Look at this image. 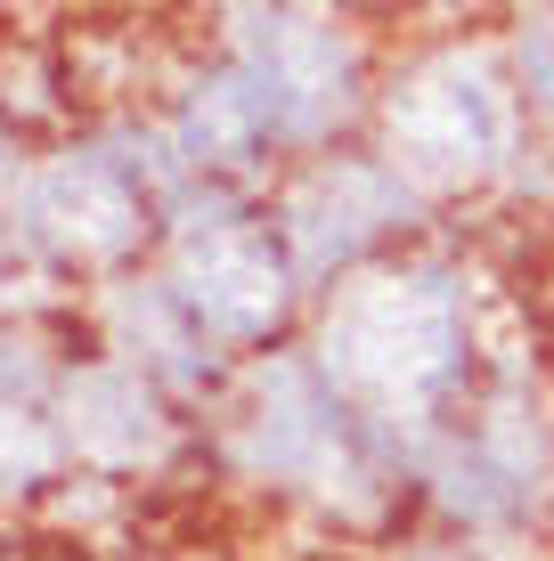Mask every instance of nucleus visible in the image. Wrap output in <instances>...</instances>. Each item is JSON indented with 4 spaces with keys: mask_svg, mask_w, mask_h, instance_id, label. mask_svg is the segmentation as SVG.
Returning a JSON list of instances; mask_svg holds the SVG:
<instances>
[{
    "mask_svg": "<svg viewBox=\"0 0 554 561\" xmlns=\"http://www.w3.org/2000/svg\"><path fill=\"white\" fill-rule=\"evenodd\" d=\"M327 366L375 408L425 415L465 375V318L441 277H384L359 285L327 325Z\"/></svg>",
    "mask_w": 554,
    "mask_h": 561,
    "instance_id": "obj_1",
    "label": "nucleus"
},
{
    "mask_svg": "<svg viewBox=\"0 0 554 561\" xmlns=\"http://www.w3.org/2000/svg\"><path fill=\"white\" fill-rule=\"evenodd\" d=\"M392 147L425 180H473L506 147V106L482 57H432L392 99Z\"/></svg>",
    "mask_w": 554,
    "mask_h": 561,
    "instance_id": "obj_2",
    "label": "nucleus"
},
{
    "mask_svg": "<svg viewBox=\"0 0 554 561\" xmlns=\"http://www.w3.org/2000/svg\"><path fill=\"white\" fill-rule=\"evenodd\" d=\"M180 309L196 334L221 342H261L285 318V253L270 244V228L213 211L204 228H188L180 244Z\"/></svg>",
    "mask_w": 554,
    "mask_h": 561,
    "instance_id": "obj_3",
    "label": "nucleus"
},
{
    "mask_svg": "<svg viewBox=\"0 0 554 561\" xmlns=\"http://www.w3.org/2000/svg\"><path fill=\"white\" fill-rule=\"evenodd\" d=\"M237 42H245V73L270 99L278 139H318L327 123H342L351 106V49L335 42V25L302 9H237Z\"/></svg>",
    "mask_w": 554,
    "mask_h": 561,
    "instance_id": "obj_4",
    "label": "nucleus"
},
{
    "mask_svg": "<svg viewBox=\"0 0 554 561\" xmlns=\"http://www.w3.org/2000/svg\"><path fill=\"white\" fill-rule=\"evenodd\" d=\"M253 456L270 472L318 480V489H359V448H351V423L327 399V382L310 366H270L261 375V408H253Z\"/></svg>",
    "mask_w": 554,
    "mask_h": 561,
    "instance_id": "obj_5",
    "label": "nucleus"
},
{
    "mask_svg": "<svg viewBox=\"0 0 554 561\" xmlns=\"http://www.w3.org/2000/svg\"><path fill=\"white\" fill-rule=\"evenodd\" d=\"M399 211H408V196H399L384 171L335 163V171H318V180L294 187V204H285V237H294L302 268H335V261H351L359 244L384 237Z\"/></svg>",
    "mask_w": 554,
    "mask_h": 561,
    "instance_id": "obj_6",
    "label": "nucleus"
},
{
    "mask_svg": "<svg viewBox=\"0 0 554 561\" xmlns=\"http://www.w3.org/2000/svg\"><path fill=\"white\" fill-rule=\"evenodd\" d=\"M33 220H42L57 244H74V253H114V244L139 228V187L123 180L114 154H74V163H57L49 180L33 187Z\"/></svg>",
    "mask_w": 554,
    "mask_h": 561,
    "instance_id": "obj_7",
    "label": "nucleus"
},
{
    "mask_svg": "<svg viewBox=\"0 0 554 561\" xmlns=\"http://www.w3.org/2000/svg\"><path fill=\"white\" fill-rule=\"evenodd\" d=\"M261 139H278V123H270V99L253 90V73H221V82H204L196 99H188V114H180L188 163H245Z\"/></svg>",
    "mask_w": 554,
    "mask_h": 561,
    "instance_id": "obj_8",
    "label": "nucleus"
},
{
    "mask_svg": "<svg viewBox=\"0 0 554 561\" xmlns=\"http://www.w3.org/2000/svg\"><path fill=\"white\" fill-rule=\"evenodd\" d=\"M74 439L99 456H147L156 448V399L139 391L131 375H90L74 382Z\"/></svg>",
    "mask_w": 554,
    "mask_h": 561,
    "instance_id": "obj_9",
    "label": "nucleus"
},
{
    "mask_svg": "<svg viewBox=\"0 0 554 561\" xmlns=\"http://www.w3.org/2000/svg\"><path fill=\"white\" fill-rule=\"evenodd\" d=\"M522 73H530V90L554 106V9L522 25Z\"/></svg>",
    "mask_w": 554,
    "mask_h": 561,
    "instance_id": "obj_10",
    "label": "nucleus"
}]
</instances>
